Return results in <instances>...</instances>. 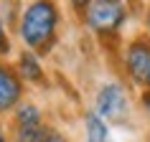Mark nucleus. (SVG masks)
I'll return each mask as SVG.
<instances>
[{"label": "nucleus", "mask_w": 150, "mask_h": 142, "mask_svg": "<svg viewBox=\"0 0 150 142\" xmlns=\"http://www.w3.org/2000/svg\"><path fill=\"white\" fill-rule=\"evenodd\" d=\"M125 20V3L122 0H94L89 5L87 23L97 33H115Z\"/></svg>", "instance_id": "2"}, {"label": "nucleus", "mask_w": 150, "mask_h": 142, "mask_svg": "<svg viewBox=\"0 0 150 142\" xmlns=\"http://www.w3.org/2000/svg\"><path fill=\"white\" fill-rule=\"evenodd\" d=\"M125 112H127L125 89L120 86V84H107V86H102V91L97 96V114L102 119L117 122V119L125 117Z\"/></svg>", "instance_id": "3"}, {"label": "nucleus", "mask_w": 150, "mask_h": 142, "mask_svg": "<svg viewBox=\"0 0 150 142\" xmlns=\"http://www.w3.org/2000/svg\"><path fill=\"white\" fill-rule=\"evenodd\" d=\"M21 71H23L25 79H31V81H38L41 79V66H38V61H36V56L28 53V51L21 56Z\"/></svg>", "instance_id": "8"}, {"label": "nucleus", "mask_w": 150, "mask_h": 142, "mask_svg": "<svg viewBox=\"0 0 150 142\" xmlns=\"http://www.w3.org/2000/svg\"><path fill=\"white\" fill-rule=\"evenodd\" d=\"M148 84H150V79H148Z\"/></svg>", "instance_id": "14"}, {"label": "nucleus", "mask_w": 150, "mask_h": 142, "mask_svg": "<svg viewBox=\"0 0 150 142\" xmlns=\"http://www.w3.org/2000/svg\"><path fill=\"white\" fill-rule=\"evenodd\" d=\"M148 31H150V13H148Z\"/></svg>", "instance_id": "13"}, {"label": "nucleus", "mask_w": 150, "mask_h": 142, "mask_svg": "<svg viewBox=\"0 0 150 142\" xmlns=\"http://www.w3.org/2000/svg\"><path fill=\"white\" fill-rule=\"evenodd\" d=\"M127 71H130L132 81L148 84L150 79V41L148 38L132 41V46L127 48Z\"/></svg>", "instance_id": "4"}, {"label": "nucleus", "mask_w": 150, "mask_h": 142, "mask_svg": "<svg viewBox=\"0 0 150 142\" xmlns=\"http://www.w3.org/2000/svg\"><path fill=\"white\" fill-rule=\"evenodd\" d=\"M18 142H64V137L51 127L36 124V127H21Z\"/></svg>", "instance_id": "6"}, {"label": "nucleus", "mask_w": 150, "mask_h": 142, "mask_svg": "<svg viewBox=\"0 0 150 142\" xmlns=\"http://www.w3.org/2000/svg\"><path fill=\"white\" fill-rule=\"evenodd\" d=\"M56 25H59V10L51 0H36L28 5L21 20V36L31 48L41 51L48 48V43L56 36Z\"/></svg>", "instance_id": "1"}, {"label": "nucleus", "mask_w": 150, "mask_h": 142, "mask_svg": "<svg viewBox=\"0 0 150 142\" xmlns=\"http://www.w3.org/2000/svg\"><path fill=\"white\" fill-rule=\"evenodd\" d=\"M21 96V81L16 79V74L0 66V112L10 109Z\"/></svg>", "instance_id": "5"}, {"label": "nucleus", "mask_w": 150, "mask_h": 142, "mask_svg": "<svg viewBox=\"0 0 150 142\" xmlns=\"http://www.w3.org/2000/svg\"><path fill=\"white\" fill-rule=\"evenodd\" d=\"M87 142H110L107 124H104V119L97 112L87 114Z\"/></svg>", "instance_id": "7"}, {"label": "nucleus", "mask_w": 150, "mask_h": 142, "mask_svg": "<svg viewBox=\"0 0 150 142\" xmlns=\"http://www.w3.org/2000/svg\"><path fill=\"white\" fill-rule=\"evenodd\" d=\"M18 124H21V127H36V124H41L38 109H36V107H21V112H18Z\"/></svg>", "instance_id": "9"}, {"label": "nucleus", "mask_w": 150, "mask_h": 142, "mask_svg": "<svg viewBox=\"0 0 150 142\" xmlns=\"http://www.w3.org/2000/svg\"><path fill=\"white\" fill-rule=\"evenodd\" d=\"M8 48H10V41H8V36H5L3 20H0V53H8Z\"/></svg>", "instance_id": "10"}, {"label": "nucleus", "mask_w": 150, "mask_h": 142, "mask_svg": "<svg viewBox=\"0 0 150 142\" xmlns=\"http://www.w3.org/2000/svg\"><path fill=\"white\" fill-rule=\"evenodd\" d=\"M0 142H8V140H5V134H3V129H0Z\"/></svg>", "instance_id": "12"}, {"label": "nucleus", "mask_w": 150, "mask_h": 142, "mask_svg": "<svg viewBox=\"0 0 150 142\" xmlns=\"http://www.w3.org/2000/svg\"><path fill=\"white\" fill-rule=\"evenodd\" d=\"M74 3V8L76 10H84V8H89V0H71Z\"/></svg>", "instance_id": "11"}]
</instances>
